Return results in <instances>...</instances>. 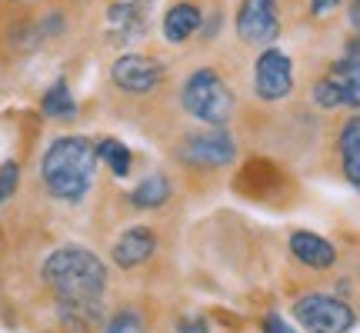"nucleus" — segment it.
<instances>
[{"label": "nucleus", "mask_w": 360, "mask_h": 333, "mask_svg": "<svg viewBox=\"0 0 360 333\" xmlns=\"http://www.w3.org/2000/svg\"><path fill=\"white\" fill-rule=\"evenodd\" d=\"M44 280L57 294L64 317L74 313V320H94L107 290V267L101 263V256L84 247H60L44 260Z\"/></svg>", "instance_id": "nucleus-1"}, {"label": "nucleus", "mask_w": 360, "mask_h": 333, "mask_svg": "<svg viewBox=\"0 0 360 333\" xmlns=\"http://www.w3.org/2000/svg\"><path fill=\"white\" fill-rule=\"evenodd\" d=\"M94 170H97V143H90L80 133L57 137L40 160L44 190L64 204H77L87 197L94 187Z\"/></svg>", "instance_id": "nucleus-2"}, {"label": "nucleus", "mask_w": 360, "mask_h": 333, "mask_svg": "<svg viewBox=\"0 0 360 333\" xmlns=\"http://www.w3.org/2000/svg\"><path fill=\"white\" fill-rule=\"evenodd\" d=\"M180 107L207 127H227L237 114V97L214 67H197L180 84Z\"/></svg>", "instance_id": "nucleus-3"}, {"label": "nucleus", "mask_w": 360, "mask_h": 333, "mask_svg": "<svg viewBox=\"0 0 360 333\" xmlns=\"http://www.w3.org/2000/svg\"><path fill=\"white\" fill-rule=\"evenodd\" d=\"M314 103L323 110L360 107V37L350 40L344 47V57L314 84Z\"/></svg>", "instance_id": "nucleus-4"}, {"label": "nucleus", "mask_w": 360, "mask_h": 333, "mask_svg": "<svg viewBox=\"0 0 360 333\" xmlns=\"http://www.w3.org/2000/svg\"><path fill=\"white\" fill-rule=\"evenodd\" d=\"M237 157V147H233V137L224 127H200L191 130L177 141V160L191 166H200V170H217V166L233 164Z\"/></svg>", "instance_id": "nucleus-5"}, {"label": "nucleus", "mask_w": 360, "mask_h": 333, "mask_svg": "<svg viewBox=\"0 0 360 333\" xmlns=\"http://www.w3.org/2000/svg\"><path fill=\"white\" fill-rule=\"evenodd\" d=\"M294 313H297V323L310 333H347L354 327V310L337 300V296H327V294H307L300 296L294 303Z\"/></svg>", "instance_id": "nucleus-6"}, {"label": "nucleus", "mask_w": 360, "mask_h": 333, "mask_svg": "<svg viewBox=\"0 0 360 333\" xmlns=\"http://www.w3.org/2000/svg\"><path fill=\"white\" fill-rule=\"evenodd\" d=\"M110 84L124 97H150L164 87V67L143 53H124L110 67Z\"/></svg>", "instance_id": "nucleus-7"}, {"label": "nucleus", "mask_w": 360, "mask_h": 333, "mask_svg": "<svg viewBox=\"0 0 360 333\" xmlns=\"http://www.w3.org/2000/svg\"><path fill=\"white\" fill-rule=\"evenodd\" d=\"M294 90V60L281 47H267L254 60V93L264 103L287 100Z\"/></svg>", "instance_id": "nucleus-8"}, {"label": "nucleus", "mask_w": 360, "mask_h": 333, "mask_svg": "<svg viewBox=\"0 0 360 333\" xmlns=\"http://www.w3.org/2000/svg\"><path fill=\"white\" fill-rule=\"evenodd\" d=\"M237 37L247 47H270L281 34V11L277 0H240L237 7Z\"/></svg>", "instance_id": "nucleus-9"}, {"label": "nucleus", "mask_w": 360, "mask_h": 333, "mask_svg": "<svg viewBox=\"0 0 360 333\" xmlns=\"http://www.w3.org/2000/svg\"><path fill=\"white\" fill-rule=\"evenodd\" d=\"M157 250V233L150 230V227H130L120 240L114 244V263L124 270H134L141 267V263H147L150 256H154Z\"/></svg>", "instance_id": "nucleus-10"}, {"label": "nucleus", "mask_w": 360, "mask_h": 333, "mask_svg": "<svg viewBox=\"0 0 360 333\" xmlns=\"http://www.w3.org/2000/svg\"><path fill=\"white\" fill-rule=\"evenodd\" d=\"M290 254L304 263V267H314V270H327L337 263V250L323 237L310 230H297L290 233Z\"/></svg>", "instance_id": "nucleus-11"}, {"label": "nucleus", "mask_w": 360, "mask_h": 333, "mask_svg": "<svg viewBox=\"0 0 360 333\" xmlns=\"http://www.w3.org/2000/svg\"><path fill=\"white\" fill-rule=\"evenodd\" d=\"M200 24H204L200 7L191 4V0H180V4H174L167 11V17H164V40H167V44H184V40H191L193 34L200 30Z\"/></svg>", "instance_id": "nucleus-12"}, {"label": "nucleus", "mask_w": 360, "mask_h": 333, "mask_svg": "<svg viewBox=\"0 0 360 333\" xmlns=\"http://www.w3.org/2000/svg\"><path fill=\"white\" fill-rule=\"evenodd\" d=\"M337 154H340V170H344V177L360 190V117H350L347 124L340 127Z\"/></svg>", "instance_id": "nucleus-13"}, {"label": "nucleus", "mask_w": 360, "mask_h": 333, "mask_svg": "<svg viewBox=\"0 0 360 333\" xmlns=\"http://www.w3.org/2000/svg\"><path fill=\"white\" fill-rule=\"evenodd\" d=\"M170 200V183L167 177H160V174H150V177H143L134 190H130V204L137 207V210H157V207H164Z\"/></svg>", "instance_id": "nucleus-14"}, {"label": "nucleus", "mask_w": 360, "mask_h": 333, "mask_svg": "<svg viewBox=\"0 0 360 333\" xmlns=\"http://www.w3.org/2000/svg\"><path fill=\"white\" fill-rule=\"evenodd\" d=\"M110 34H117L120 40H130L134 34H141L143 27V0H134V4H117L110 7Z\"/></svg>", "instance_id": "nucleus-15"}, {"label": "nucleus", "mask_w": 360, "mask_h": 333, "mask_svg": "<svg viewBox=\"0 0 360 333\" xmlns=\"http://www.w3.org/2000/svg\"><path fill=\"white\" fill-rule=\"evenodd\" d=\"M40 107H44V114L53 117V120H70V117L77 114V103H74V93H70V87H67V80H53L51 87L44 90V100H40Z\"/></svg>", "instance_id": "nucleus-16"}, {"label": "nucleus", "mask_w": 360, "mask_h": 333, "mask_svg": "<svg viewBox=\"0 0 360 333\" xmlns=\"http://www.w3.org/2000/svg\"><path fill=\"white\" fill-rule=\"evenodd\" d=\"M97 157L110 166L114 177H127L130 174V150L120 141H114V137H103V141L97 143Z\"/></svg>", "instance_id": "nucleus-17"}, {"label": "nucleus", "mask_w": 360, "mask_h": 333, "mask_svg": "<svg viewBox=\"0 0 360 333\" xmlns=\"http://www.w3.org/2000/svg\"><path fill=\"white\" fill-rule=\"evenodd\" d=\"M103 333H143V323L134 310H117L114 317L107 320Z\"/></svg>", "instance_id": "nucleus-18"}, {"label": "nucleus", "mask_w": 360, "mask_h": 333, "mask_svg": "<svg viewBox=\"0 0 360 333\" xmlns=\"http://www.w3.org/2000/svg\"><path fill=\"white\" fill-rule=\"evenodd\" d=\"M17 180H20V166L13 164V160H7V164L0 166V204L13 197V190H17Z\"/></svg>", "instance_id": "nucleus-19"}, {"label": "nucleus", "mask_w": 360, "mask_h": 333, "mask_svg": "<svg viewBox=\"0 0 360 333\" xmlns=\"http://www.w3.org/2000/svg\"><path fill=\"white\" fill-rule=\"evenodd\" d=\"M264 333H297L290 323L277 317V313H267V320H264Z\"/></svg>", "instance_id": "nucleus-20"}, {"label": "nucleus", "mask_w": 360, "mask_h": 333, "mask_svg": "<svg viewBox=\"0 0 360 333\" xmlns=\"http://www.w3.org/2000/svg\"><path fill=\"white\" fill-rule=\"evenodd\" d=\"M340 7V0H310V13L314 17H323V13H330Z\"/></svg>", "instance_id": "nucleus-21"}, {"label": "nucleus", "mask_w": 360, "mask_h": 333, "mask_svg": "<svg viewBox=\"0 0 360 333\" xmlns=\"http://www.w3.org/2000/svg\"><path fill=\"white\" fill-rule=\"evenodd\" d=\"M180 333H210V330H207L204 320H184L180 323Z\"/></svg>", "instance_id": "nucleus-22"}, {"label": "nucleus", "mask_w": 360, "mask_h": 333, "mask_svg": "<svg viewBox=\"0 0 360 333\" xmlns=\"http://www.w3.org/2000/svg\"><path fill=\"white\" fill-rule=\"evenodd\" d=\"M350 24L354 30H360V0H350Z\"/></svg>", "instance_id": "nucleus-23"}]
</instances>
